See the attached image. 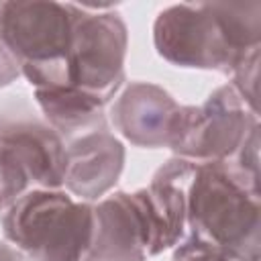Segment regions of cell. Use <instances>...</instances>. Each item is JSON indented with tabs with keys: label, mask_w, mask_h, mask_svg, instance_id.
I'll return each instance as SVG.
<instances>
[{
	"label": "cell",
	"mask_w": 261,
	"mask_h": 261,
	"mask_svg": "<svg viewBox=\"0 0 261 261\" xmlns=\"http://www.w3.org/2000/svg\"><path fill=\"white\" fill-rule=\"evenodd\" d=\"M153 47L177 67L234 73L261 49V2H181L153 22Z\"/></svg>",
	"instance_id": "1"
},
{
	"label": "cell",
	"mask_w": 261,
	"mask_h": 261,
	"mask_svg": "<svg viewBox=\"0 0 261 261\" xmlns=\"http://www.w3.org/2000/svg\"><path fill=\"white\" fill-rule=\"evenodd\" d=\"M190 234L239 261H261V192L259 175L234 159L196 163L188 184Z\"/></svg>",
	"instance_id": "2"
},
{
	"label": "cell",
	"mask_w": 261,
	"mask_h": 261,
	"mask_svg": "<svg viewBox=\"0 0 261 261\" xmlns=\"http://www.w3.org/2000/svg\"><path fill=\"white\" fill-rule=\"evenodd\" d=\"M0 226L6 243L31 261H82L92 239L94 204L63 188H33L0 214Z\"/></svg>",
	"instance_id": "3"
},
{
	"label": "cell",
	"mask_w": 261,
	"mask_h": 261,
	"mask_svg": "<svg viewBox=\"0 0 261 261\" xmlns=\"http://www.w3.org/2000/svg\"><path fill=\"white\" fill-rule=\"evenodd\" d=\"M75 4L53 0H2L0 39L16 57L33 90H55L73 43Z\"/></svg>",
	"instance_id": "4"
},
{
	"label": "cell",
	"mask_w": 261,
	"mask_h": 261,
	"mask_svg": "<svg viewBox=\"0 0 261 261\" xmlns=\"http://www.w3.org/2000/svg\"><path fill=\"white\" fill-rule=\"evenodd\" d=\"M128 29L112 4H75L73 43L55 90L80 92L108 106L122 90Z\"/></svg>",
	"instance_id": "5"
},
{
	"label": "cell",
	"mask_w": 261,
	"mask_h": 261,
	"mask_svg": "<svg viewBox=\"0 0 261 261\" xmlns=\"http://www.w3.org/2000/svg\"><path fill=\"white\" fill-rule=\"evenodd\" d=\"M259 114L251 112L232 84L218 86L202 104L181 106L171 151L194 163L228 161L237 155Z\"/></svg>",
	"instance_id": "6"
},
{
	"label": "cell",
	"mask_w": 261,
	"mask_h": 261,
	"mask_svg": "<svg viewBox=\"0 0 261 261\" xmlns=\"http://www.w3.org/2000/svg\"><path fill=\"white\" fill-rule=\"evenodd\" d=\"M0 147L29 188L59 190L65 175V145L59 133L22 98L0 104Z\"/></svg>",
	"instance_id": "7"
},
{
	"label": "cell",
	"mask_w": 261,
	"mask_h": 261,
	"mask_svg": "<svg viewBox=\"0 0 261 261\" xmlns=\"http://www.w3.org/2000/svg\"><path fill=\"white\" fill-rule=\"evenodd\" d=\"M65 145L63 190L77 200L98 202L108 196L124 169L126 149L110 126L108 114L59 135Z\"/></svg>",
	"instance_id": "8"
},
{
	"label": "cell",
	"mask_w": 261,
	"mask_h": 261,
	"mask_svg": "<svg viewBox=\"0 0 261 261\" xmlns=\"http://www.w3.org/2000/svg\"><path fill=\"white\" fill-rule=\"evenodd\" d=\"M151 226L141 192H110L94 202V228L82 261H147Z\"/></svg>",
	"instance_id": "9"
},
{
	"label": "cell",
	"mask_w": 261,
	"mask_h": 261,
	"mask_svg": "<svg viewBox=\"0 0 261 261\" xmlns=\"http://www.w3.org/2000/svg\"><path fill=\"white\" fill-rule=\"evenodd\" d=\"M108 106L110 126L130 145L141 149L171 147L181 104L161 86L128 82Z\"/></svg>",
	"instance_id": "10"
},
{
	"label": "cell",
	"mask_w": 261,
	"mask_h": 261,
	"mask_svg": "<svg viewBox=\"0 0 261 261\" xmlns=\"http://www.w3.org/2000/svg\"><path fill=\"white\" fill-rule=\"evenodd\" d=\"M194 167V161L171 157L139 190L151 226V257L173 249L188 232V184Z\"/></svg>",
	"instance_id": "11"
},
{
	"label": "cell",
	"mask_w": 261,
	"mask_h": 261,
	"mask_svg": "<svg viewBox=\"0 0 261 261\" xmlns=\"http://www.w3.org/2000/svg\"><path fill=\"white\" fill-rule=\"evenodd\" d=\"M171 261H239V259L206 241H200L194 234H186L173 247Z\"/></svg>",
	"instance_id": "12"
},
{
	"label": "cell",
	"mask_w": 261,
	"mask_h": 261,
	"mask_svg": "<svg viewBox=\"0 0 261 261\" xmlns=\"http://www.w3.org/2000/svg\"><path fill=\"white\" fill-rule=\"evenodd\" d=\"M234 163L245 171L259 175V122L251 126L249 135L245 137L243 145L234 155Z\"/></svg>",
	"instance_id": "13"
},
{
	"label": "cell",
	"mask_w": 261,
	"mask_h": 261,
	"mask_svg": "<svg viewBox=\"0 0 261 261\" xmlns=\"http://www.w3.org/2000/svg\"><path fill=\"white\" fill-rule=\"evenodd\" d=\"M22 75L20 63L16 61V57L6 49V45L0 39V88L10 86L12 82H16Z\"/></svg>",
	"instance_id": "14"
},
{
	"label": "cell",
	"mask_w": 261,
	"mask_h": 261,
	"mask_svg": "<svg viewBox=\"0 0 261 261\" xmlns=\"http://www.w3.org/2000/svg\"><path fill=\"white\" fill-rule=\"evenodd\" d=\"M0 261H29L18 249H14L10 243H0Z\"/></svg>",
	"instance_id": "15"
}]
</instances>
